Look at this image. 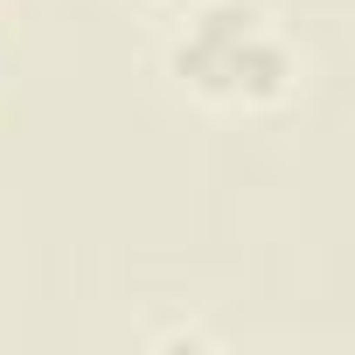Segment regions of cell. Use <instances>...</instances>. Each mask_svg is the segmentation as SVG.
<instances>
[{
    "label": "cell",
    "instance_id": "1",
    "mask_svg": "<svg viewBox=\"0 0 355 355\" xmlns=\"http://www.w3.org/2000/svg\"><path fill=\"white\" fill-rule=\"evenodd\" d=\"M160 77L202 112L265 119L306 91V49L272 0H174L160 28Z\"/></svg>",
    "mask_w": 355,
    "mask_h": 355
},
{
    "label": "cell",
    "instance_id": "2",
    "mask_svg": "<svg viewBox=\"0 0 355 355\" xmlns=\"http://www.w3.org/2000/svg\"><path fill=\"white\" fill-rule=\"evenodd\" d=\"M146 8H174V0H146Z\"/></svg>",
    "mask_w": 355,
    "mask_h": 355
}]
</instances>
